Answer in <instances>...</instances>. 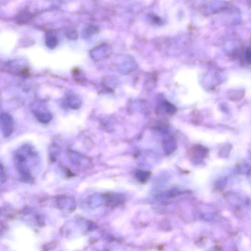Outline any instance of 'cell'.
<instances>
[{
    "mask_svg": "<svg viewBox=\"0 0 251 251\" xmlns=\"http://www.w3.org/2000/svg\"><path fill=\"white\" fill-rule=\"evenodd\" d=\"M31 15L29 13L24 11V13H21L18 16L17 20L18 21V23L24 24L27 22L28 20H30Z\"/></svg>",
    "mask_w": 251,
    "mask_h": 251,
    "instance_id": "1",
    "label": "cell"
}]
</instances>
